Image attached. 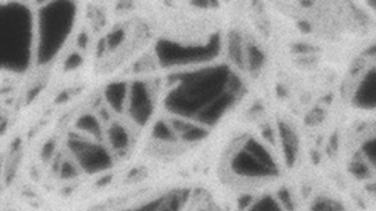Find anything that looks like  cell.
Masks as SVG:
<instances>
[{
  "mask_svg": "<svg viewBox=\"0 0 376 211\" xmlns=\"http://www.w3.org/2000/svg\"><path fill=\"white\" fill-rule=\"evenodd\" d=\"M174 79L176 86L168 93L165 106L177 115L194 119L227 90L241 83L226 66L183 73Z\"/></svg>",
  "mask_w": 376,
  "mask_h": 211,
  "instance_id": "1",
  "label": "cell"
},
{
  "mask_svg": "<svg viewBox=\"0 0 376 211\" xmlns=\"http://www.w3.org/2000/svg\"><path fill=\"white\" fill-rule=\"evenodd\" d=\"M34 25L31 10L23 4L0 7V60L12 71H25L33 54Z\"/></svg>",
  "mask_w": 376,
  "mask_h": 211,
  "instance_id": "2",
  "label": "cell"
},
{
  "mask_svg": "<svg viewBox=\"0 0 376 211\" xmlns=\"http://www.w3.org/2000/svg\"><path fill=\"white\" fill-rule=\"evenodd\" d=\"M75 9L73 3L66 1H52L40 9L36 23L38 63H49L60 52L73 27Z\"/></svg>",
  "mask_w": 376,
  "mask_h": 211,
  "instance_id": "3",
  "label": "cell"
},
{
  "mask_svg": "<svg viewBox=\"0 0 376 211\" xmlns=\"http://www.w3.org/2000/svg\"><path fill=\"white\" fill-rule=\"evenodd\" d=\"M219 50L218 36H214L204 45L183 46L171 40H162L156 46L158 60L166 67L204 63L215 58Z\"/></svg>",
  "mask_w": 376,
  "mask_h": 211,
  "instance_id": "4",
  "label": "cell"
},
{
  "mask_svg": "<svg viewBox=\"0 0 376 211\" xmlns=\"http://www.w3.org/2000/svg\"><path fill=\"white\" fill-rule=\"evenodd\" d=\"M68 147L86 173H99L110 168L112 164V158L102 146L77 135H71Z\"/></svg>",
  "mask_w": 376,
  "mask_h": 211,
  "instance_id": "5",
  "label": "cell"
},
{
  "mask_svg": "<svg viewBox=\"0 0 376 211\" xmlns=\"http://www.w3.org/2000/svg\"><path fill=\"white\" fill-rule=\"evenodd\" d=\"M129 112L140 126L145 125L153 112V100L148 86L143 81H135L129 88Z\"/></svg>",
  "mask_w": 376,
  "mask_h": 211,
  "instance_id": "6",
  "label": "cell"
},
{
  "mask_svg": "<svg viewBox=\"0 0 376 211\" xmlns=\"http://www.w3.org/2000/svg\"><path fill=\"white\" fill-rule=\"evenodd\" d=\"M231 166L236 174L244 177H273L278 175V172L264 165L243 147L233 156Z\"/></svg>",
  "mask_w": 376,
  "mask_h": 211,
  "instance_id": "7",
  "label": "cell"
},
{
  "mask_svg": "<svg viewBox=\"0 0 376 211\" xmlns=\"http://www.w3.org/2000/svg\"><path fill=\"white\" fill-rule=\"evenodd\" d=\"M241 83L227 90L213 103L206 107L195 120L204 124L214 125L234 105L241 91Z\"/></svg>",
  "mask_w": 376,
  "mask_h": 211,
  "instance_id": "8",
  "label": "cell"
},
{
  "mask_svg": "<svg viewBox=\"0 0 376 211\" xmlns=\"http://www.w3.org/2000/svg\"><path fill=\"white\" fill-rule=\"evenodd\" d=\"M279 132L284 159L287 165L291 167L296 162L299 151L297 136L290 126L284 122L279 123Z\"/></svg>",
  "mask_w": 376,
  "mask_h": 211,
  "instance_id": "9",
  "label": "cell"
},
{
  "mask_svg": "<svg viewBox=\"0 0 376 211\" xmlns=\"http://www.w3.org/2000/svg\"><path fill=\"white\" fill-rule=\"evenodd\" d=\"M171 127L174 132L181 135L183 140L189 142L204 140L208 135V132L204 128L181 119H174L171 122Z\"/></svg>",
  "mask_w": 376,
  "mask_h": 211,
  "instance_id": "10",
  "label": "cell"
},
{
  "mask_svg": "<svg viewBox=\"0 0 376 211\" xmlns=\"http://www.w3.org/2000/svg\"><path fill=\"white\" fill-rule=\"evenodd\" d=\"M128 95L129 89L124 82L112 83L105 89V99L108 105L117 112H121L124 109Z\"/></svg>",
  "mask_w": 376,
  "mask_h": 211,
  "instance_id": "11",
  "label": "cell"
},
{
  "mask_svg": "<svg viewBox=\"0 0 376 211\" xmlns=\"http://www.w3.org/2000/svg\"><path fill=\"white\" fill-rule=\"evenodd\" d=\"M356 101L365 107L376 106V72H371L362 81L358 89Z\"/></svg>",
  "mask_w": 376,
  "mask_h": 211,
  "instance_id": "12",
  "label": "cell"
},
{
  "mask_svg": "<svg viewBox=\"0 0 376 211\" xmlns=\"http://www.w3.org/2000/svg\"><path fill=\"white\" fill-rule=\"evenodd\" d=\"M243 147L256 158H258L262 163L274 171L278 172L277 166L267 149L262 145L259 141L254 139H248L246 140Z\"/></svg>",
  "mask_w": 376,
  "mask_h": 211,
  "instance_id": "13",
  "label": "cell"
},
{
  "mask_svg": "<svg viewBox=\"0 0 376 211\" xmlns=\"http://www.w3.org/2000/svg\"><path fill=\"white\" fill-rule=\"evenodd\" d=\"M228 52L231 61L239 67H243L244 59L243 40L241 36L233 32L228 36Z\"/></svg>",
  "mask_w": 376,
  "mask_h": 211,
  "instance_id": "14",
  "label": "cell"
},
{
  "mask_svg": "<svg viewBox=\"0 0 376 211\" xmlns=\"http://www.w3.org/2000/svg\"><path fill=\"white\" fill-rule=\"evenodd\" d=\"M108 134L110 143L115 150L121 151L125 150L129 145V134L121 125L113 124L108 130Z\"/></svg>",
  "mask_w": 376,
  "mask_h": 211,
  "instance_id": "15",
  "label": "cell"
},
{
  "mask_svg": "<svg viewBox=\"0 0 376 211\" xmlns=\"http://www.w3.org/2000/svg\"><path fill=\"white\" fill-rule=\"evenodd\" d=\"M76 126L78 129L93 136L95 138L101 139L102 129L97 119L91 114H85L78 119Z\"/></svg>",
  "mask_w": 376,
  "mask_h": 211,
  "instance_id": "16",
  "label": "cell"
},
{
  "mask_svg": "<svg viewBox=\"0 0 376 211\" xmlns=\"http://www.w3.org/2000/svg\"><path fill=\"white\" fill-rule=\"evenodd\" d=\"M186 191H178L164 197L163 203L158 211H180L187 199Z\"/></svg>",
  "mask_w": 376,
  "mask_h": 211,
  "instance_id": "17",
  "label": "cell"
},
{
  "mask_svg": "<svg viewBox=\"0 0 376 211\" xmlns=\"http://www.w3.org/2000/svg\"><path fill=\"white\" fill-rule=\"evenodd\" d=\"M153 137L159 141L171 142L175 141V132L171 126L163 121H159L154 125L152 132Z\"/></svg>",
  "mask_w": 376,
  "mask_h": 211,
  "instance_id": "18",
  "label": "cell"
},
{
  "mask_svg": "<svg viewBox=\"0 0 376 211\" xmlns=\"http://www.w3.org/2000/svg\"><path fill=\"white\" fill-rule=\"evenodd\" d=\"M247 60L251 70H260L264 63V54L260 48L255 45L248 46Z\"/></svg>",
  "mask_w": 376,
  "mask_h": 211,
  "instance_id": "19",
  "label": "cell"
},
{
  "mask_svg": "<svg viewBox=\"0 0 376 211\" xmlns=\"http://www.w3.org/2000/svg\"><path fill=\"white\" fill-rule=\"evenodd\" d=\"M249 211H282L276 200L271 197H263L251 208Z\"/></svg>",
  "mask_w": 376,
  "mask_h": 211,
  "instance_id": "20",
  "label": "cell"
},
{
  "mask_svg": "<svg viewBox=\"0 0 376 211\" xmlns=\"http://www.w3.org/2000/svg\"><path fill=\"white\" fill-rule=\"evenodd\" d=\"M312 211H342V207L329 200H318L312 206Z\"/></svg>",
  "mask_w": 376,
  "mask_h": 211,
  "instance_id": "21",
  "label": "cell"
},
{
  "mask_svg": "<svg viewBox=\"0 0 376 211\" xmlns=\"http://www.w3.org/2000/svg\"><path fill=\"white\" fill-rule=\"evenodd\" d=\"M279 200L287 211H294V203L292 200L290 192L285 188H282L278 192Z\"/></svg>",
  "mask_w": 376,
  "mask_h": 211,
  "instance_id": "22",
  "label": "cell"
},
{
  "mask_svg": "<svg viewBox=\"0 0 376 211\" xmlns=\"http://www.w3.org/2000/svg\"><path fill=\"white\" fill-rule=\"evenodd\" d=\"M82 63V59L81 56L77 53H73L66 59L65 68L68 70H74V69H77L79 66H80Z\"/></svg>",
  "mask_w": 376,
  "mask_h": 211,
  "instance_id": "23",
  "label": "cell"
},
{
  "mask_svg": "<svg viewBox=\"0 0 376 211\" xmlns=\"http://www.w3.org/2000/svg\"><path fill=\"white\" fill-rule=\"evenodd\" d=\"M61 176L63 179H71L76 177L77 173H76V168L73 164L70 162H64L61 167Z\"/></svg>",
  "mask_w": 376,
  "mask_h": 211,
  "instance_id": "24",
  "label": "cell"
},
{
  "mask_svg": "<svg viewBox=\"0 0 376 211\" xmlns=\"http://www.w3.org/2000/svg\"><path fill=\"white\" fill-rule=\"evenodd\" d=\"M124 37V33L121 30H116L108 37V43L111 48H115L118 46L122 42Z\"/></svg>",
  "mask_w": 376,
  "mask_h": 211,
  "instance_id": "25",
  "label": "cell"
},
{
  "mask_svg": "<svg viewBox=\"0 0 376 211\" xmlns=\"http://www.w3.org/2000/svg\"><path fill=\"white\" fill-rule=\"evenodd\" d=\"M163 200L164 197L157 199V200L147 203L145 206H141L136 211H158L159 208H160L161 205L163 203Z\"/></svg>",
  "mask_w": 376,
  "mask_h": 211,
  "instance_id": "26",
  "label": "cell"
},
{
  "mask_svg": "<svg viewBox=\"0 0 376 211\" xmlns=\"http://www.w3.org/2000/svg\"><path fill=\"white\" fill-rule=\"evenodd\" d=\"M55 147L54 141H49L46 142L45 145L43 146V149H42V158L44 160H49V158L52 157V154H53Z\"/></svg>",
  "mask_w": 376,
  "mask_h": 211,
  "instance_id": "27",
  "label": "cell"
},
{
  "mask_svg": "<svg viewBox=\"0 0 376 211\" xmlns=\"http://www.w3.org/2000/svg\"><path fill=\"white\" fill-rule=\"evenodd\" d=\"M251 203H252L251 196L243 195L239 198L238 202H237V207L240 211H245L251 206Z\"/></svg>",
  "mask_w": 376,
  "mask_h": 211,
  "instance_id": "28",
  "label": "cell"
},
{
  "mask_svg": "<svg viewBox=\"0 0 376 211\" xmlns=\"http://www.w3.org/2000/svg\"><path fill=\"white\" fill-rule=\"evenodd\" d=\"M263 136L264 137V140H267L270 143L273 144L274 142V137H273V132H272L270 128H265L264 130L263 131Z\"/></svg>",
  "mask_w": 376,
  "mask_h": 211,
  "instance_id": "29",
  "label": "cell"
},
{
  "mask_svg": "<svg viewBox=\"0 0 376 211\" xmlns=\"http://www.w3.org/2000/svg\"><path fill=\"white\" fill-rule=\"evenodd\" d=\"M111 180H112V176H105V177H102L100 180H98L97 185L99 186H105V185H107L108 183H111Z\"/></svg>",
  "mask_w": 376,
  "mask_h": 211,
  "instance_id": "30",
  "label": "cell"
},
{
  "mask_svg": "<svg viewBox=\"0 0 376 211\" xmlns=\"http://www.w3.org/2000/svg\"><path fill=\"white\" fill-rule=\"evenodd\" d=\"M87 40H88V38H87L86 35L82 34L79 38V43L81 45V46H83L84 47L87 44Z\"/></svg>",
  "mask_w": 376,
  "mask_h": 211,
  "instance_id": "31",
  "label": "cell"
},
{
  "mask_svg": "<svg viewBox=\"0 0 376 211\" xmlns=\"http://www.w3.org/2000/svg\"></svg>",
  "mask_w": 376,
  "mask_h": 211,
  "instance_id": "32",
  "label": "cell"
}]
</instances>
